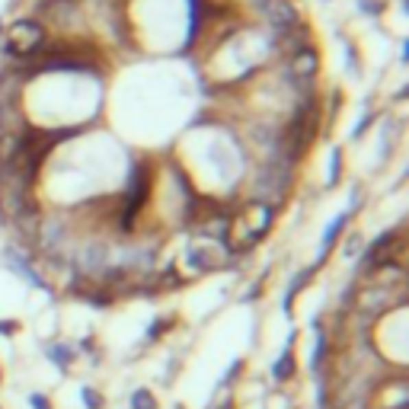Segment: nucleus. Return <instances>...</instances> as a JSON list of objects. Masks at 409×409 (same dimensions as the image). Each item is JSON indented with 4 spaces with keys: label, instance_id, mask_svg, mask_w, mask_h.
I'll use <instances>...</instances> for the list:
<instances>
[{
    "label": "nucleus",
    "instance_id": "20e7f679",
    "mask_svg": "<svg viewBox=\"0 0 409 409\" xmlns=\"http://www.w3.org/2000/svg\"><path fill=\"white\" fill-rule=\"evenodd\" d=\"M106 266H112V246H106V243H86V246L77 250V269H80V275L93 279Z\"/></svg>",
    "mask_w": 409,
    "mask_h": 409
},
{
    "label": "nucleus",
    "instance_id": "393cba45",
    "mask_svg": "<svg viewBox=\"0 0 409 409\" xmlns=\"http://www.w3.org/2000/svg\"><path fill=\"white\" fill-rule=\"evenodd\" d=\"M13 3H16V0H13Z\"/></svg>",
    "mask_w": 409,
    "mask_h": 409
},
{
    "label": "nucleus",
    "instance_id": "4468645a",
    "mask_svg": "<svg viewBox=\"0 0 409 409\" xmlns=\"http://www.w3.org/2000/svg\"><path fill=\"white\" fill-rule=\"evenodd\" d=\"M243 368H246V362H243V358H237V362H233L231 368H227V374H224V377H221V387H231V384H237V381H240Z\"/></svg>",
    "mask_w": 409,
    "mask_h": 409
},
{
    "label": "nucleus",
    "instance_id": "f8f14e48",
    "mask_svg": "<svg viewBox=\"0 0 409 409\" xmlns=\"http://www.w3.org/2000/svg\"><path fill=\"white\" fill-rule=\"evenodd\" d=\"M80 403H84L86 409H106V393L96 390L93 384H84V387H80Z\"/></svg>",
    "mask_w": 409,
    "mask_h": 409
},
{
    "label": "nucleus",
    "instance_id": "a878e982",
    "mask_svg": "<svg viewBox=\"0 0 409 409\" xmlns=\"http://www.w3.org/2000/svg\"><path fill=\"white\" fill-rule=\"evenodd\" d=\"M0 409H3V406H0Z\"/></svg>",
    "mask_w": 409,
    "mask_h": 409
},
{
    "label": "nucleus",
    "instance_id": "0eeeda50",
    "mask_svg": "<svg viewBox=\"0 0 409 409\" xmlns=\"http://www.w3.org/2000/svg\"><path fill=\"white\" fill-rule=\"evenodd\" d=\"M298 377V355H294V349L291 345H285V352L275 358V364H272V381L275 384H288Z\"/></svg>",
    "mask_w": 409,
    "mask_h": 409
},
{
    "label": "nucleus",
    "instance_id": "6e6552de",
    "mask_svg": "<svg viewBox=\"0 0 409 409\" xmlns=\"http://www.w3.org/2000/svg\"><path fill=\"white\" fill-rule=\"evenodd\" d=\"M45 355H48V362L55 364L58 371L67 374V371H71V364L77 362V355H80V352H77L71 342H51V345L45 349Z\"/></svg>",
    "mask_w": 409,
    "mask_h": 409
},
{
    "label": "nucleus",
    "instance_id": "1a4fd4ad",
    "mask_svg": "<svg viewBox=\"0 0 409 409\" xmlns=\"http://www.w3.org/2000/svg\"><path fill=\"white\" fill-rule=\"evenodd\" d=\"M314 272H316V269H301L298 275L291 279L288 291H285V301H281V310H285V314H291V310H294V298H298L301 291H304L307 285L314 281Z\"/></svg>",
    "mask_w": 409,
    "mask_h": 409
},
{
    "label": "nucleus",
    "instance_id": "423d86ee",
    "mask_svg": "<svg viewBox=\"0 0 409 409\" xmlns=\"http://www.w3.org/2000/svg\"><path fill=\"white\" fill-rule=\"evenodd\" d=\"M352 214L355 211H342L339 218H333V221H329V227H326V233H323V243H320V259H316V266H323L326 256L333 253V243L345 233V224L352 221Z\"/></svg>",
    "mask_w": 409,
    "mask_h": 409
},
{
    "label": "nucleus",
    "instance_id": "9d476101",
    "mask_svg": "<svg viewBox=\"0 0 409 409\" xmlns=\"http://www.w3.org/2000/svg\"><path fill=\"white\" fill-rule=\"evenodd\" d=\"M128 409H160L157 393L150 390V387H138V390H131V397H128Z\"/></svg>",
    "mask_w": 409,
    "mask_h": 409
},
{
    "label": "nucleus",
    "instance_id": "39448f33",
    "mask_svg": "<svg viewBox=\"0 0 409 409\" xmlns=\"http://www.w3.org/2000/svg\"><path fill=\"white\" fill-rule=\"evenodd\" d=\"M314 45V32L304 26V23H298L294 29H288V32H281L279 36V48L281 55H298V51H304V48Z\"/></svg>",
    "mask_w": 409,
    "mask_h": 409
},
{
    "label": "nucleus",
    "instance_id": "dca6fc26",
    "mask_svg": "<svg viewBox=\"0 0 409 409\" xmlns=\"http://www.w3.org/2000/svg\"><path fill=\"white\" fill-rule=\"evenodd\" d=\"M29 409H55L45 393H29Z\"/></svg>",
    "mask_w": 409,
    "mask_h": 409
},
{
    "label": "nucleus",
    "instance_id": "7ed1b4c3",
    "mask_svg": "<svg viewBox=\"0 0 409 409\" xmlns=\"http://www.w3.org/2000/svg\"><path fill=\"white\" fill-rule=\"evenodd\" d=\"M231 250H221V243H211L208 240V246H189L186 253V262L192 266L196 272H218V269H227L231 266V256H227Z\"/></svg>",
    "mask_w": 409,
    "mask_h": 409
},
{
    "label": "nucleus",
    "instance_id": "f257e3e1",
    "mask_svg": "<svg viewBox=\"0 0 409 409\" xmlns=\"http://www.w3.org/2000/svg\"><path fill=\"white\" fill-rule=\"evenodd\" d=\"M48 42V29L42 19L36 16H19L16 23L7 26L3 36V55H10L13 61H32L42 55V48Z\"/></svg>",
    "mask_w": 409,
    "mask_h": 409
},
{
    "label": "nucleus",
    "instance_id": "f03ea898",
    "mask_svg": "<svg viewBox=\"0 0 409 409\" xmlns=\"http://www.w3.org/2000/svg\"><path fill=\"white\" fill-rule=\"evenodd\" d=\"M259 16L266 19V26L281 36V32H288L301 23V10L294 7V0H266L259 7Z\"/></svg>",
    "mask_w": 409,
    "mask_h": 409
},
{
    "label": "nucleus",
    "instance_id": "6ab92c4d",
    "mask_svg": "<svg viewBox=\"0 0 409 409\" xmlns=\"http://www.w3.org/2000/svg\"><path fill=\"white\" fill-rule=\"evenodd\" d=\"M371 121H374V112H368V115H364V119H362V121H358V125H355V131H352V138H355V141L362 138L364 131L371 128Z\"/></svg>",
    "mask_w": 409,
    "mask_h": 409
},
{
    "label": "nucleus",
    "instance_id": "b1692460",
    "mask_svg": "<svg viewBox=\"0 0 409 409\" xmlns=\"http://www.w3.org/2000/svg\"><path fill=\"white\" fill-rule=\"evenodd\" d=\"M0 32H3V19H0Z\"/></svg>",
    "mask_w": 409,
    "mask_h": 409
},
{
    "label": "nucleus",
    "instance_id": "f3484780",
    "mask_svg": "<svg viewBox=\"0 0 409 409\" xmlns=\"http://www.w3.org/2000/svg\"><path fill=\"white\" fill-rule=\"evenodd\" d=\"M358 7H362L364 13H371V16H381V13H384L381 0H358Z\"/></svg>",
    "mask_w": 409,
    "mask_h": 409
},
{
    "label": "nucleus",
    "instance_id": "aec40b11",
    "mask_svg": "<svg viewBox=\"0 0 409 409\" xmlns=\"http://www.w3.org/2000/svg\"><path fill=\"white\" fill-rule=\"evenodd\" d=\"M23 326H19V320H0V336H16Z\"/></svg>",
    "mask_w": 409,
    "mask_h": 409
},
{
    "label": "nucleus",
    "instance_id": "412c9836",
    "mask_svg": "<svg viewBox=\"0 0 409 409\" xmlns=\"http://www.w3.org/2000/svg\"><path fill=\"white\" fill-rule=\"evenodd\" d=\"M256 298H262V285H259V281H256V285H253V288L243 294V301H246V304H250V301H256Z\"/></svg>",
    "mask_w": 409,
    "mask_h": 409
},
{
    "label": "nucleus",
    "instance_id": "4be33fe9",
    "mask_svg": "<svg viewBox=\"0 0 409 409\" xmlns=\"http://www.w3.org/2000/svg\"><path fill=\"white\" fill-rule=\"evenodd\" d=\"M211 409H237V400H233V397H224V400H218Z\"/></svg>",
    "mask_w": 409,
    "mask_h": 409
},
{
    "label": "nucleus",
    "instance_id": "9b49d317",
    "mask_svg": "<svg viewBox=\"0 0 409 409\" xmlns=\"http://www.w3.org/2000/svg\"><path fill=\"white\" fill-rule=\"evenodd\" d=\"M173 323H176V314H167V316H154L148 326V342H157V339H163V336L173 329Z\"/></svg>",
    "mask_w": 409,
    "mask_h": 409
},
{
    "label": "nucleus",
    "instance_id": "5701e85b",
    "mask_svg": "<svg viewBox=\"0 0 409 409\" xmlns=\"http://www.w3.org/2000/svg\"><path fill=\"white\" fill-rule=\"evenodd\" d=\"M0 384H3V368H0Z\"/></svg>",
    "mask_w": 409,
    "mask_h": 409
},
{
    "label": "nucleus",
    "instance_id": "2eb2a0df",
    "mask_svg": "<svg viewBox=\"0 0 409 409\" xmlns=\"http://www.w3.org/2000/svg\"><path fill=\"white\" fill-rule=\"evenodd\" d=\"M266 409H294V400L285 397V393H272L269 400H266Z\"/></svg>",
    "mask_w": 409,
    "mask_h": 409
},
{
    "label": "nucleus",
    "instance_id": "ddd939ff",
    "mask_svg": "<svg viewBox=\"0 0 409 409\" xmlns=\"http://www.w3.org/2000/svg\"><path fill=\"white\" fill-rule=\"evenodd\" d=\"M339 179H342V148H336L333 157H329V183L326 186H339Z\"/></svg>",
    "mask_w": 409,
    "mask_h": 409
},
{
    "label": "nucleus",
    "instance_id": "a211bd4d",
    "mask_svg": "<svg viewBox=\"0 0 409 409\" xmlns=\"http://www.w3.org/2000/svg\"><path fill=\"white\" fill-rule=\"evenodd\" d=\"M358 243H362V237H358V231L349 233V240H345V256H358Z\"/></svg>",
    "mask_w": 409,
    "mask_h": 409
}]
</instances>
